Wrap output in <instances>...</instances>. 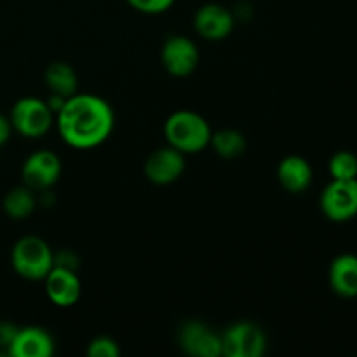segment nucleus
Instances as JSON below:
<instances>
[{
    "label": "nucleus",
    "mask_w": 357,
    "mask_h": 357,
    "mask_svg": "<svg viewBox=\"0 0 357 357\" xmlns=\"http://www.w3.org/2000/svg\"><path fill=\"white\" fill-rule=\"evenodd\" d=\"M114 124L110 103L94 94H73L56 114V126L63 142L80 150L94 149L107 142Z\"/></svg>",
    "instance_id": "obj_1"
},
{
    "label": "nucleus",
    "mask_w": 357,
    "mask_h": 357,
    "mask_svg": "<svg viewBox=\"0 0 357 357\" xmlns=\"http://www.w3.org/2000/svg\"><path fill=\"white\" fill-rule=\"evenodd\" d=\"M167 145L181 153L202 152L211 142V126L202 115L192 110H178L164 124Z\"/></svg>",
    "instance_id": "obj_2"
},
{
    "label": "nucleus",
    "mask_w": 357,
    "mask_h": 357,
    "mask_svg": "<svg viewBox=\"0 0 357 357\" xmlns=\"http://www.w3.org/2000/svg\"><path fill=\"white\" fill-rule=\"evenodd\" d=\"M10 264L20 278L28 281H44L54 267V253L42 237H21L13 248Z\"/></svg>",
    "instance_id": "obj_3"
},
{
    "label": "nucleus",
    "mask_w": 357,
    "mask_h": 357,
    "mask_svg": "<svg viewBox=\"0 0 357 357\" xmlns=\"http://www.w3.org/2000/svg\"><path fill=\"white\" fill-rule=\"evenodd\" d=\"M9 119L13 124V131L24 138L35 139L47 135L54 122V114L49 108L47 101L26 96L14 103Z\"/></svg>",
    "instance_id": "obj_4"
},
{
    "label": "nucleus",
    "mask_w": 357,
    "mask_h": 357,
    "mask_svg": "<svg viewBox=\"0 0 357 357\" xmlns=\"http://www.w3.org/2000/svg\"><path fill=\"white\" fill-rule=\"evenodd\" d=\"M222 356L261 357L267 347V338L260 326L253 323H236L222 335Z\"/></svg>",
    "instance_id": "obj_5"
},
{
    "label": "nucleus",
    "mask_w": 357,
    "mask_h": 357,
    "mask_svg": "<svg viewBox=\"0 0 357 357\" xmlns=\"http://www.w3.org/2000/svg\"><path fill=\"white\" fill-rule=\"evenodd\" d=\"M321 211L328 220L344 223L357 216V178L333 180L321 194Z\"/></svg>",
    "instance_id": "obj_6"
},
{
    "label": "nucleus",
    "mask_w": 357,
    "mask_h": 357,
    "mask_svg": "<svg viewBox=\"0 0 357 357\" xmlns=\"http://www.w3.org/2000/svg\"><path fill=\"white\" fill-rule=\"evenodd\" d=\"M162 66L173 77H188L199 65V49L192 38L173 35L167 38L160 51Z\"/></svg>",
    "instance_id": "obj_7"
},
{
    "label": "nucleus",
    "mask_w": 357,
    "mask_h": 357,
    "mask_svg": "<svg viewBox=\"0 0 357 357\" xmlns=\"http://www.w3.org/2000/svg\"><path fill=\"white\" fill-rule=\"evenodd\" d=\"M21 176L31 190H47L61 176V160L51 150H38L24 160Z\"/></svg>",
    "instance_id": "obj_8"
},
{
    "label": "nucleus",
    "mask_w": 357,
    "mask_h": 357,
    "mask_svg": "<svg viewBox=\"0 0 357 357\" xmlns=\"http://www.w3.org/2000/svg\"><path fill=\"white\" fill-rule=\"evenodd\" d=\"M236 26L234 14L220 3H206L194 16V28L206 40H223Z\"/></svg>",
    "instance_id": "obj_9"
},
{
    "label": "nucleus",
    "mask_w": 357,
    "mask_h": 357,
    "mask_svg": "<svg viewBox=\"0 0 357 357\" xmlns=\"http://www.w3.org/2000/svg\"><path fill=\"white\" fill-rule=\"evenodd\" d=\"M185 171V153L173 146H162L150 153L145 162V176L155 185H169Z\"/></svg>",
    "instance_id": "obj_10"
},
{
    "label": "nucleus",
    "mask_w": 357,
    "mask_h": 357,
    "mask_svg": "<svg viewBox=\"0 0 357 357\" xmlns=\"http://www.w3.org/2000/svg\"><path fill=\"white\" fill-rule=\"evenodd\" d=\"M180 345L188 356L218 357L222 356V337L206 324L190 321L180 331Z\"/></svg>",
    "instance_id": "obj_11"
},
{
    "label": "nucleus",
    "mask_w": 357,
    "mask_h": 357,
    "mask_svg": "<svg viewBox=\"0 0 357 357\" xmlns=\"http://www.w3.org/2000/svg\"><path fill=\"white\" fill-rule=\"evenodd\" d=\"M44 281L47 298L58 307L75 305L82 295V282L75 271L52 267Z\"/></svg>",
    "instance_id": "obj_12"
},
{
    "label": "nucleus",
    "mask_w": 357,
    "mask_h": 357,
    "mask_svg": "<svg viewBox=\"0 0 357 357\" xmlns=\"http://www.w3.org/2000/svg\"><path fill=\"white\" fill-rule=\"evenodd\" d=\"M7 352L13 357H49L54 352V342L42 328H17Z\"/></svg>",
    "instance_id": "obj_13"
},
{
    "label": "nucleus",
    "mask_w": 357,
    "mask_h": 357,
    "mask_svg": "<svg viewBox=\"0 0 357 357\" xmlns=\"http://www.w3.org/2000/svg\"><path fill=\"white\" fill-rule=\"evenodd\" d=\"M330 286L342 298L357 296V257L352 253L338 255L330 265L328 272Z\"/></svg>",
    "instance_id": "obj_14"
},
{
    "label": "nucleus",
    "mask_w": 357,
    "mask_h": 357,
    "mask_svg": "<svg viewBox=\"0 0 357 357\" xmlns=\"http://www.w3.org/2000/svg\"><path fill=\"white\" fill-rule=\"evenodd\" d=\"M278 180L289 194H302L312 183V167L300 155H288L279 162Z\"/></svg>",
    "instance_id": "obj_15"
},
{
    "label": "nucleus",
    "mask_w": 357,
    "mask_h": 357,
    "mask_svg": "<svg viewBox=\"0 0 357 357\" xmlns=\"http://www.w3.org/2000/svg\"><path fill=\"white\" fill-rule=\"evenodd\" d=\"M45 84L52 94H59L63 98H70L77 94L79 89V77L75 70L68 63L56 61L51 63L45 70Z\"/></svg>",
    "instance_id": "obj_16"
},
{
    "label": "nucleus",
    "mask_w": 357,
    "mask_h": 357,
    "mask_svg": "<svg viewBox=\"0 0 357 357\" xmlns=\"http://www.w3.org/2000/svg\"><path fill=\"white\" fill-rule=\"evenodd\" d=\"M35 204V195L30 187H16L9 190L3 197V211L7 216L14 220H24L33 213Z\"/></svg>",
    "instance_id": "obj_17"
},
{
    "label": "nucleus",
    "mask_w": 357,
    "mask_h": 357,
    "mask_svg": "<svg viewBox=\"0 0 357 357\" xmlns=\"http://www.w3.org/2000/svg\"><path fill=\"white\" fill-rule=\"evenodd\" d=\"M209 145L223 159H236L246 152L248 143L243 132L236 131V129H222V131L213 132Z\"/></svg>",
    "instance_id": "obj_18"
},
{
    "label": "nucleus",
    "mask_w": 357,
    "mask_h": 357,
    "mask_svg": "<svg viewBox=\"0 0 357 357\" xmlns=\"http://www.w3.org/2000/svg\"><path fill=\"white\" fill-rule=\"evenodd\" d=\"M328 169L333 180H356L357 178V155L347 150L337 152L330 159Z\"/></svg>",
    "instance_id": "obj_19"
},
{
    "label": "nucleus",
    "mask_w": 357,
    "mask_h": 357,
    "mask_svg": "<svg viewBox=\"0 0 357 357\" xmlns=\"http://www.w3.org/2000/svg\"><path fill=\"white\" fill-rule=\"evenodd\" d=\"M119 354H121V349H119L117 342L112 340L110 337L94 338L87 347L89 357H119Z\"/></svg>",
    "instance_id": "obj_20"
},
{
    "label": "nucleus",
    "mask_w": 357,
    "mask_h": 357,
    "mask_svg": "<svg viewBox=\"0 0 357 357\" xmlns=\"http://www.w3.org/2000/svg\"><path fill=\"white\" fill-rule=\"evenodd\" d=\"M132 9L143 14H162L171 9L174 0H126Z\"/></svg>",
    "instance_id": "obj_21"
},
{
    "label": "nucleus",
    "mask_w": 357,
    "mask_h": 357,
    "mask_svg": "<svg viewBox=\"0 0 357 357\" xmlns=\"http://www.w3.org/2000/svg\"><path fill=\"white\" fill-rule=\"evenodd\" d=\"M77 257L72 253V251H63V253L54 255V267L68 268V271L77 272Z\"/></svg>",
    "instance_id": "obj_22"
},
{
    "label": "nucleus",
    "mask_w": 357,
    "mask_h": 357,
    "mask_svg": "<svg viewBox=\"0 0 357 357\" xmlns=\"http://www.w3.org/2000/svg\"><path fill=\"white\" fill-rule=\"evenodd\" d=\"M16 331H17V328L13 326V324L0 323V345H2V347L9 349L10 342H13Z\"/></svg>",
    "instance_id": "obj_23"
},
{
    "label": "nucleus",
    "mask_w": 357,
    "mask_h": 357,
    "mask_svg": "<svg viewBox=\"0 0 357 357\" xmlns=\"http://www.w3.org/2000/svg\"><path fill=\"white\" fill-rule=\"evenodd\" d=\"M10 132H13V124H10V119L0 114V146L6 145V143L9 142Z\"/></svg>",
    "instance_id": "obj_24"
}]
</instances>
